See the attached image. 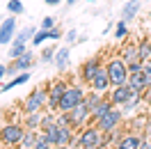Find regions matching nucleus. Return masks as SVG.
Wrapping results in <instances>:
<instances>
[{"label": "nucleus", "mask_w": 151, "mask_h": 149, "mask_svg": "<svg viewBox=\"0 0 151 149\" xmlns=\"http://www.w3.org/2000/svg\"><path fill=\"white\" fill-rule=\"evenodd\" d=\"M110 108H114V103L110 101V99H101V101L96 103V108L92 110V119H94V122H99V119H101V117L105 115V112L110 110Z\"/></svg>", "instance_id": "nucleus-19"}, {"label": "nucleus", "mask_w": 151, "mask_h": 149, "mask_svg": "<svg viewBox=\"0 0 151 149\" xmlns=\"http://www.w3.org/2000/svg\"><path fill=\"white\" fill-rule=\"evenodd\" d=\"M142 64H144V62H142L140 57H137V60H131V62H126V67H128V74H135V71H142Z\"/></svg>", "instance_id": "nucleus-31"}, {"label": "nucleus", "mask_w": 151, "mask_h": 149, "mask_svg": "<svg viewBox=\"0 0 151 149\" xmlns=\"http://www.w3.org/2000/svg\"><path fill=\"white\" fill-rule=\"evenodd\" d=\"M149 44H151V37H149Z\"/></svg>", "instance_id": "nucleus-46"}, {"label": "nucleus", "mask_w": 151, "mask_h": 149, "mask_svg": "<svg viewBox=\"0 0 151 149\" xmlns=\"http://www.w3.org/2000/svg\"><path fill=\"white\" fill-rule=\"evenodd\" d=\"M105 69H108V76H110L112 87L128 83V76H131V74H128V67H126V62H124L122 57H112V60L105 64Z\"/></svg>", "instance_id": "nucleus-2"}, {"label": "nucleus", "mask_w": 151, "mask_h": 149, "mask_svg": "<svg viewBox=\"0 0 151 149\" xmlns=\"http://www.w3.org/2000/svg\"><path fill=\"white\" fill-rule=\"evenodd\" d=\"M25 44H28V41H23L19 35L14 37V41L9 44V57L12 60H16V57H21L23 53H25Z\"/></svg>", "instance_id": "nucleus-20"}, {"label": "nucleus", "mask_w": 151, "mask_h": 149, "mask_svg": "<svg viewBox=\"0 0 151 149\" xmlns=\"http://www.w3.org/2000/svg\"><path fill=\"white\" fill-rule=\"evenodd\" d=\"M122 110H117V108H110V110L105 112L103 117H101V119L99 122H94L96 126H99V129L103 131V133H110V131H114L117 129V126H119V122H122Z\"/></svg>", "instance_id": "nucleus-8"}, {"label": "nucleus", "mask_w": 151, "mask_h": 149, "mask_svg": "<svg viewBox=\"0 0 151 149\" xmlns=\"http://www.w3.org/2000/svg\"><path fill=\"white\" fill-rule=\"evenodd\" d=\"M140 99H142V96H137V99H133V101H128V103H124L122 108H124V110H128V112L135 110V108H137V103H140Z\"/></svg>", "instance_id": "nucleus-35"}, {"label": "nucleus", "mask_w": 151, "mask_h": 149, "mask_svg": "<svg viewBox=\"0 0 151 149\" xmlns=\"http://www.w3.org/2000/svg\"><path fill=\"white\" fill-rule=\"evenodd\" d=\"M25 131L28 129L21 126V124H5L0 129V142H5V145H21Z\"/></svg>", "instance_id": "nucleus-7"}, {"label": "nucleus", "mask_w": 151, "mask_h": 149, "mask_svg": "<svg viewBox=\"0 0 151 149\" xmlns=\"http://www.w3.org/2000/svg\"><path fill=\"white\" fill-rule=\"evenodd\" d=\"M140 142H142V138L137 133H126L114 149H140Z\"/></svg>", "instance_id": "nucleus-17"}, {"label": "nucleus", "mask_w": 151, "mask_h": 149, "mask_svg": "<svg viewBox=\"0 0 151 149\" xmlns=\"http://www.w3.org/2000/svg\"><path fill=\"white\" fill-rule=\"evenodd\" d=\"M66 115H69V126H71V129H76V126L85 124V122L92 117V110H89V108H87V103L83 101V103H78L76 108H71Z\"/></svg>", "instance_id": "nucleus-9"}, {"label": "nucleus", "mask_w": 151, "mask_h": 149, "mask_svg": "<svg viewBox=\"0 0 151 149\" xmlns=\"http://www.w3.org/2000/svg\"><path fill=\"white\" fill-rule=\"evenodd\" d=\"M144 101H147V103H149V106H151V87H149V90H147V94H144Z\"/></svg>", "instance_id": "nucleus-40"}, {"label": "nucleus", "mask_w": 151, "mask_h": 149, "mask_svg": "<svg viewBox=\"0 0 151 149\" xmlns=\"http://www.w3.org/2000/svg\"><path fill=\"white\" fill-rule=\"evenodd\" d=\"M89 2H94V0H89Z\"/></svg>", "instance_id": "nucleus-47"}, {"label": "nucleus", "mask_w": 151, "mask_h": 149, "mask_svg": "<svg viewBox=\"0 0 151 149\" xmlns=\"http://www.w3.org/2000/svg\"><path fill=\"white\" fill-rule=\"evenodd\" d=\"M99 101H101V92H96V90H94V92H87L85 94V103H87V108H89V110H94Z\"/></svg>", "instance_id": "nucleus-25"}, {"label": "nucleus", "mask_w": 151, "mask_h": 149, "mask_svg": "<svg viewBox=\"0 0 151 149\" xmlns=\"http://www.w3.org/2000/svg\"><path fill=\"white\" fill-rule=\"evenodd\" d=\"M76 145L80 149H87V147H101L103 145V131L99 126H89V129H83V133L76 138Z\"/></svg>", "instance_id": "nucleus-4"}, {"label": "nucleus", "mask_w": 151, "mask_h": 149, "mask_svg": "<svg viewBox=\"0 0 151 149\" xmlns=\"http://www.w3.org/2000/svg\"><path fill=\"white\" fill-rule=\"evenodd\" d=\"M114 37H117V39H126V37H128V23H126L124 19H119V23H117Z\"/></svg>", "instance_id": "nucleus-26"}, {"label": "nucleus", "mask_w": 151, "mask_h": 149, "mask_svg": "<svg viewBox=\"0 0 151 149\" xmlns=\"http://www.w3.org/2000/svg\"><path fill=\"white\" fill-rule=\"evenodd\" d=\"M32 64H35V55H32L30 51H25V53H23L21 57L12 60V64H9V74H23V71H28Z\"/></svg>", "instance_id": "nucleus-12"}, {"label": "nucleus", "mask_w": 151, "mask_h": 149, "mask_svg": "<svg viewBox=\"0 0 151 149\" xmlns=\"http://www.w3.org/2000/svg\"><path fill=\"white\" fill-rule=\"evenodd\" d=\"M69 62H71V51H69V46L57 48L55 62H53V64L57 67V71H66V69H69Z\"/></svg>", "instance_id": "nucleus-16"}, {"label": "nucleus", "mask_w": 151, "mask_h": 149, "mask_svg": "<svg viewBox=\"0 0 151 149\" xmlns=\"http://www.w3.org/2000/svg\"><path fill=\"white\" fill-rule=\"evenodd\" d=\"M64 41L66 44H76V41H78V32H76V30H69L64 35Z\"/></svg>", "instance_id": "nucleus-34"}, {"label": "nucleus", "mask_w": 151, "mask_h": 149, "mask_svg": "<svg viewBox=\"0 0 151 149\" xmlns=\"http://www.w3.org/2000/svg\"><path fill=\"white\" fill-rule=\"evenodd\" d=\"M85 90L83 87H78V85H73V87H66L64 96H62V101H60V108H57V112H69L71 108H76L78 103L85 101Z\"/></svg>", "instance_id": "nucleus-5"}, {"label": "nucleus", "mask_w": 151, "mask_h": 149, "mask_svg": "<svg viewBox=\"0 0 151 149\" xmlns=\"http://www.w3.org/2000/svg\"><path fill=\"white\" fill-rule=\"evenodd\" d=\"M46 106H48V92L41 90V87H37V90H32V92L28 94V99L23 101V112H25V115H30V112H41Z\"/></svg>", "instance_id": "nucleus-3"}, {"label": "nucleus", "mask_w": 151, "mask_h": 149, "mask_svg": "<svg viewBox=\"0 0 151 149\" xmlns=\"http://www.w3.org/2000/svg\"><path fill=\"white\" fill-rule=\"evenodd\" d=\"M142 71H144V76H147V90L151 87V57L142 64Z\"/></svg>", "instance_id": "nucleus-32"}, {"label": "nucleus", "mask_w": 151, "mask_h": 149, "mask_svg": "<svg viewBox=\"0 0 151 149\" xmlns=\"http://www.w3.org/2000/svg\"><path fill=\"white\" fill-rule=\"evenodd\" d=\"M131 60H137V44H128L124 48V62H131Z\"/></svg>", "instance_id": "nucleus-27"}, {"label": "nucleus", "mask_w": 151, "mask_h": 149, "mask_svg": "<svg viewBox=\"0 0 151 149\" xmlns=\"http://www.w3.org/2000/svg\"><path fill=\"white\" fill-rule=\"evenodd\" d=\"M137 57H140L142 62H147V60L151 57V44H149V37H144L140 44H137Z\"/></svg>", "instance_id": "nucleus-23"}, {"label": "nucleus", "mask_w": 151, "mask_h": 149, "mask_svg": "<svg viewBox=\"0 0 151 149\" xmlns=\"http://www.w3.org/2000/svg\"><path fill=\"white\" fill-rule=\"evenodd\" d=\"M7 149H23V147H16V145H9Z\"/></svg>", "instance_id": "nucleus-42"}, {"label": "nucleus", "mask_w": 151, "mask_h": 149, "mask_svg": "<svg viewBox=\"0 0 151 149\" xmlns=\"http://www.w3.org/2000/svg\"><path fill=\"white\" fill-rule=\"evenodd\" d=\"M37 138H39V133L37 131H25V135H23V140H21V147L23 149H32L35 147V142H37Z\"/></svg>", "instance_id": "nucleus-24"}, {"label": "nucleus", "mask_w": 151, "mask_h": 149, "mask_svg": "<svg viewBox=\"0 0 151 149\" xmlns=\"http://www.w3.org/2000/svg\"><path fill=\"white\" fill-rule=\"evenodd\" d=\"M14 37H16V19H14V14H12L7 19H2V23H0V46L12 44Z\"/></svg>", "instance_id": "nucleus-10"}, {"label": "nucleus", "mask_w": 151, "mask_h": 149, "mask_svg": "<svg viewBox=\"0 0 151 149\" xmlns=\"http://www.w3.org/2000/svg\"><path fill=\"white\" fill-rule=\"evenodd\" d=\"M137 96H142V92L126 83V85H117V87H112V92H110V101H112L114 106H124V103L133 101V99H137Z\"/></svg>", "instance_id": "nucleus-6"}, {"label": "nucleus", "mask_w": 151, "mask_h": 149, "mask_svg": "<svg viewBox=\"0 0 151 149\" xmlns=\"http://www.w3.org/2000/svg\"><path fill=\"white\" fill-rule=\"evenodd\" d=\"M50 147H53V145H50V142H48V138L41 133V135L37 138V142H35V147H32V149H50Z\"/></svg>", "instance_id": "nucleus-30"}, {"label": "nucleus", "mask_w": 151, "mask_h": 149, "mask_svg": "<svg viewBox=\"0 0 151 149\" xmlns=\"http://www.w3.org/2000/svg\"><path fill=\"white\" fill-rule=\"evenodd\" d=\"M7 9H9V14L19 16V14L25 12V7H23V2H21V0H9V2H7Z\"/></svg>", "instance_id": "nucleus-28"}, {"label": "nucleus", "mask_w": 151, "mask_h": 149, "mask_svg": "<svg viewBox=\"0 0 151 149\" xmlns=\"http://www.w3.org/2000/svg\"><path fill=\"white\" fill-rule=\"evenodd\" d=\"M140 149H151V140H149V138H142V142H140Z\"/></svg>", "instance_id": "nucleus-36"}, {"label": "nucleus", "mask_w": 151, "mask_h": 149, "mask_svg": "<svg viewBox=\"0 0 151 149\" xmlns=\"http://www.w3.org/2000/svg\"><path fill=\"white\" fill-rule=\"evenodd\" d=\"M149 19H151V12H149Z\"/></svg>", "instance_id": "nucleus-45"}, {"label": "nucleus", "mask_w": 151, "mask_h": 149, "mask_svg": "<svg viewBox=\"0 0 151 149\" xmlns=\"http://www.w3.org/2000/svg\"><path fill=\"white\" fill-rule=\"evenodd\" d=\"M101 69V60L99 57H89L85 64L80 67V78L85 80V83H92V78H94V74Z\"/></svg>", "instance_id": "nucleus-14"}, {"label": "nucleus", "mask_w": 151, "mask_h": 149, "mask_svg": "<svg viewBox=\"0 0 151 149\" xmlns=\"http://www.w3.org/2000/svg\"><path fill=\"white\" fill-rule=\"evenodd\" d=\"M55 48H46V51H44V53H41V57H39V60H41V62H44V64H50V62H55Z\"/></svg>", "instance_id": "nucleus-29"}, {"label": "nucleus", "mask_w": 151, "mask_h": 149, "mask_svg": "<svg viewBox=\"0 0 151 149\" xmlns=\"http://www.w3.org/2000/svg\"><path fill=\"white\" fill-rule=\"evenodd\" d=\"M66 87H69V85L62 83V80H57V83L50 85V90H48V110L50 112H55L57 108H60V101H62V96H64Z\"/></svg>", "instance_id": "nucleus-11"}, {"label": "nucleus", "mask_w": 151, "mask_h": 149, "mask_svg": "<svg viewBox=\"0 0 151 149\" xmlns=\"http://www.w3.org/2000/svg\"><path fill=\"white\" fill-rule=\"evenodd\" d=\"M92 90H96V92H105V90H110L112 87V83H110V76H108V69L105 67H101L99 71L94 74V78H92Z\"/></svg>", "instance_id": "nucleus-13"}, {"label": "nucleus", "mask_w": 151, "mask_h": 149, "mask_svg": "<svg viewBox=\"0 0 151 149\" xmlns=\"http://www.w3.org/2000/svg\"><path fill=\"white\" fill-rule=\"evenodd\" d=\"M128 85L135 87V90H140V92H147V76L144 71H135V74L128 76Z\"/></svg>", "instance_id": "nucleus-18"}, {"label": "nucleus", "mask_w": 151, "mask_h": 149, "mask_svg": "<svg viewBox=\"0 0 151 149\" xmlns=\"http://www.w3.org/2000/svg\"><path fill=\"white\" fill-rule=\"evenodd\" d=\"M144 131H147V138L151 140V117H149L147 122H144Z\"/></svg>", "instance_id": "nucleus-37"}, {"label": "nucleus", "mask_w": 151, "mask_h": 149, "mask_svg": "<svg viewBox=\"0 0 151 149\" xmlns=\"http://www.w3.org/2000/svg\"><path fill=\"white\" fill-rule=\"evenodd\" d=\"M7 74H9V67L0 64V80H2V76H7Z\"/></svg>", "instance_id": "nucleus-38"}, {"label": "nucleus", "mask_w": 151, "mask_h": 149, "mask_svg": "<svg viewBox=\"0 0 151 149\" xmlns=\"http://www.w3.org/2000/svg\"><path fill=\"white\" fill-rule=\"evenodd\" d=\"M76 2H78V0H66V5H69V7H73Z\"/></svg>", "instance_id": "nucleus-41"}, {"label": "nucleus", "mask_w": 151, "mask_h": 149, "mask_svg": "<svg viewBox=\"0 0 151 149\" xmlns=\"http://www.w3.org/2000/svg\"><path fill=\"white\" fill-rule=\"evenodd\" d=\"M55 149H71V147H66V145H62V147H55Z\"/></svg>", "instance_id": "nucleus-43"}, {"label": "nucleus", "mask_w": 151, "mask_h": 149, "mask_svg": "<svg viewBox=\"0 0 151 149\" xmlns=\"http://www.w3.org/2000/svg\"><path fill=\"white\" fill-rule=\"evenodd\" d=\"M44 2H46L48 7H57V5H60V2H62V0H44Z\"/></svg>", "instance_id": "nucleus-39"}, {"label": "nucleus", "mask_w": 151, "mask_h": 149, "mask_svg": "<svg viewBox=\"0 0 151 149\" xmlns=\"http://www.w3.org/2000/svg\"><path fill=\"white\" fill-rule=\"evenodd\" d=\"M44 135L48 138V142L53 147H62V145H71L73 142V133H71V126H66L62 122H53L44 126Z\"/></svg>", "instance_id": "nucleus-1"}, {"label": "nucleus", "mask_w": 151, "mask_h": 149, "mask_svg": "<svg viewBox=\"0 0 151 149\" xmlns=\"http://www.w3.org/2000/svg\"><path fill=\"white\" fill-rule=\"evenodd\" d=\"M55 28V16H44L41 19V30H50Z\"/></svg>", "instance_id": "nucleus-33"}, {"label": "nucleus", "mask_w": 151, "mask_h": 149, "mask_svg": "<svg viewBox=\"0 0 151 149\" xmlns=\"http://www.w3.org/2000/svg\"><path fill=\"white\" fill-rule=\"evenodd\" d=\"M28 80H30V74H28V71H23L21 76H14V78H12L9 83H5V85H2V92H9L12 87H19V85L28 83Z\"/></svg>", "instance_id": "nucleus-21"}, {"label": "nucleus", "mask_w": 151, "mask_h": 149, "mask_svg": "<svg viewBox=\"0 0 151 149\" xmlns=\"http://www.w3.org/2000/svg\"><path fill=\"white\" fill-rule=\"evenodd\" d=\"M41 112H30V115H25V129H30V131H37V129H41Z\"/></svg>", "instance_id": "nucleus-22"}, {"label": "nucleus", "mask_w": 151, "mask_h": 149, "mask_svg": "<svg viewBox=\"0 0 151 149\" xmlns=\"http://www.w3.org/2000/svg\"><path fill=\"white\" fill-rule=\"evenodd\" d=\"M140 9H142V0H126L122 7V19L128 23V21H133L140 14Z\"/></svg>", "instance_id": "nucleus-15"}, {"label": "nucleus", "mask_w": 151, "mask_h": 149, "mask_svg": "<svg viewBox=\"0 0 151 149\" xmlns=\"http://www.w3.org/2000/svg\"><path fill=\"white\" fill-rule=\"evenodd\" d=\"M87 149H105V147H103V145H101V147H87Z\"/></svg>", "instance_id": "nucleus-44"}]
</instances>
